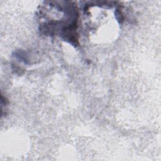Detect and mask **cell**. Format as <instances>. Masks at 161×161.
<instances>
[{
	"instance_id": "cell-1",
	"label": "cell",
	"mask_w": 161,
	"mask_h": 161,
	"mask_svg": "<svg viewBox=\"0 0 161 161\" xmlns=\"http://www.w3.org/2000/svg\"><path fill=\"white\" fill-rule=\"evenodd\" d=\"M115 17H116L117 21L119 22V23L122 24L124 21V19H125V17H124V16H123L122 9H121L120 7H118V8H117L116 10Z\"/></svg>"
}]
</instances>
